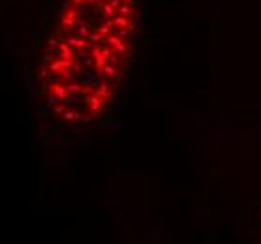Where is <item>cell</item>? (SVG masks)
<instances>
[{
	"instance_id": "6da1fadb",
	"label": "cell",
	"mask_w": 261,
	"mask_h": 244,
	"mask_svg": "<svg viewBox=\"0 0 261 244\" xmlns=\"http://www.w3.org/2000/svg\"><path fill=\"white\" fill-rule=\"evenodd\" d=\"M137 26V0H64L42 55L47 107L68 124L94 122L124 81Z\"/></svg>"
}]
</instances>
